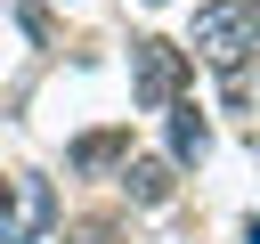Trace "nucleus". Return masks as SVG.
Here are the masks:
<instances>
[{
	"instance_id": "423d86ee",
	"label": "nucleus",
	"mask_w": 260,
	"mask_h": 244,
	"mask_svg": "<svg viewBox=\"0 0 260 244\" xmlns=\"http://www.w3.org/2000/svg\"><path fill=\"white\" fill-rule=\"evenodd\" d=\"M8 187H16V179H0V211H8Z\"/></svg>"
},
{
	"instance_id": "f257e3e1",
	"label": "nucleus",
	"mask_w": 260,
	"mask_h": 244,
	"mask_svg": "<svg viewBox=\"0 0 260 244\" xmlns=\"http://www.w3.org/2000/svg\"><path fill=\"white\" fill-rule=\"evenodd\" d=\"M187 49H195V57H211V65L260 57V0H211V8H195Z\"/></svg>"
},
{
	"instance_id": "0eeeda50",
	"label": "nucleus",
	"mask_w": 260,
	"mask_h": 244,
	"mask_svg": "<svg viewBox=\"0 0 260 244\" xmlns=\"http://www.w3.org/2000/svg\"><path fill=\"white\" fill-rule=\"evenodd\" d=\"M252 244H260V220H252Z\"/></svg>"
},
{
	"instance_id": "20e7f679",
	"label": "nucleus",
	"mask_w": 260,
	"mask_h": 244,
	"mask_svg": "<svg viewBox=\"0 0 260 244\" xmlns=\"http://www.w3.org/2000/svg\"><path fill=\"white\" fill-rule=\"evenodd\" d=\"M122 187H130V203H171V163H154V155H122Z\"/></svg>"
},
{
	"instance_id": "f03ea898",
	"label": "nucleus",
	"mask_w": 260,
	"mask_h": 244,
	"mask_svg": "<svg viewBox=\"0 0 260 244\" xmlns=\"http://www.w3.org/2000/svg\"><path fill=\"white\" fill-rule=\"evenodd\" d=\"M130 89H138V106H171V98L187 89V49H171V41H130Z\"/></svg>"
},
{
	"instance_id": "39448f33",
	"label": "nucleus",
	"mask_w": 260,
	"mask_h": 244,
	"mask_svg": "<svg viewBox=\"0 0 260 244\" xmlns=\"http://www.w3.org/2000/svg\"><path fill=\"white\" fill-rule=\"evenodd\" d=\"M203 146H211V130H203V114L171 98V155H179V163H203Z\"/></svg>"
},
{
	"instance_id": "7ed1b4c3",
	"label": "nucleus",
	"mask_w": 260,
	"mask_h": 244,
	"mask_svg": "<svg viewBox=\"0 0 260 244\" xmlns=\"http://www.w3.org/2000/svg\"><path fill=\"white\" fill-rule=\"evenodd\" d=\"M130 155V130L114 122V130H89V138H73V171H114Z\"/></svg>"
}]
</instances>
